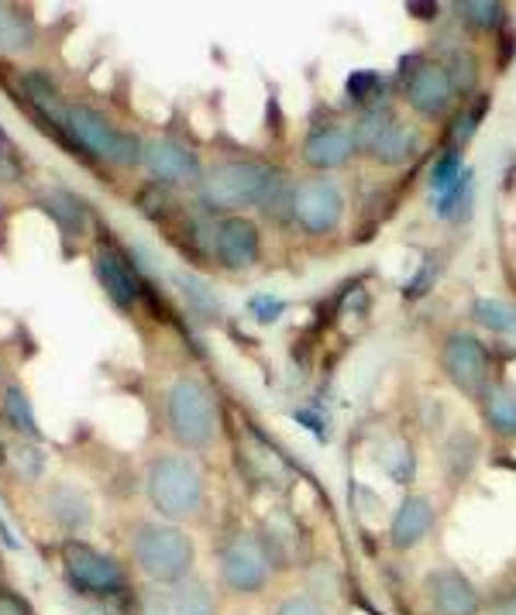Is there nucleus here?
I'll return each mask as SVG.
<instances>
[{
  "mask_svg": "<svg viewBox=\"0 0 516 615\" xmlns=\"http://www.w3.org/2000/svg\"><path fill=\"white\" fill-rule=\"evenodd\" d=\"M468 193H472V173H465L461 182L452 189V193H444V197H441L437 214H441V217H455L458 210H461V203H468Z\"/></svg>",
  "mask_w": 516,
  "mask_h": 615,
  "instance_id": "c756f323",
  "label": "nucleus"
},
{
  "mask_svg": "<svg viewBox=\"0 0 516 615\" xmlns=\"http://www.w3.org/2000/svg\"><path fill=\"white\" fill-rule=\"evenodd\" d=\"M149 499L159 516L194 519L203 509V475L186 454H159L149 464Z\"/></svg>",
  "mask_w": 516,
  "mask_h": 615,
  "instance_id": "f257e3e1",
  "label": "nucleus"
},
{
  "mask_svg": "<svg viewBox=\"0 0 516 615\" xmlns=\"http://www.w3.org/2000/svg\"><path fill=\"white\" fill-rule=\"evenodd\" d=\"M417 152H420V134L413 125L400 121V117H396V121L375 138V145L368 149V155L383 165H407Z\"/></svg>",
  "mask_w": 516,
  "mask_h": 615,
  "instance_id": "f3484780",
  "label": "nucleus"
},
{
  "mask_svg": "<svg viewBox=\"0 0 516 615\" xmlns=\"http://www.w3.org/2000/svg\"><path fill=\"white\" fill-rule=\"evenodd\" d=\"M62 560H66L69 581H73L83 595H117V591H125V575H121V567L114 564V557L86 547V543L69 540L62 547Z\"/></svg>",
  "mask_w": 516,
  "mask_h": 615,
  "instance_id": "1a4fd4ad",
  "label": "nucleus"
},
{
  "mask_svg": "<svg viewBox=\"0 0 516 615\" xmlns=\"http://www.w3.org/2000/svg\"><path fill=\"white\" fill-rule=\"evenodd\" d=\"M290 214L307 234H331L344 217V197L331 179H307L293 189Z\"/></svg>",
  "mask_w": 516,
  "mask_h": 615,
  "instance_id": "6e6552de",
  "label": "nucleus"
},
{
  "mask_svg": "<svg viewBox=\"0 0 516 615\" xmlns=\"http://www.w3.org/2000/svg\"><path fill=\"white\" fill-rule=\"evenodd\" d=\"M482 406H485V419L492 430L503 437H516V389L489 386V392L482 395Z\"/></svg>",
  "mask_w": 516,
  "mask_h": 615,
  "instance_id": "a211bd4d",
  "label": "nucleus"
},
{
  "mask_svg": "<svg viewBox=\"0 0 516 615\" xmlns=\"http://www.w3.org/2000/svg\"><path fill=\"white\" fill-rule=\"evenodd\" d=\"M218 258L227 269H251L258 258V227L248 217H227L218 227Z\"/></svg>",
  "mask_w": 516,
  "mask_h": 615,
  "instance_id": "4468645a",
  "label": "nucleus"
},
{
  "mask_svg": "<svg viewBox=\"0 0 516 615\" xmlns=\"http://www.w3.org/2000/svg\"><path fill=\"white\" fill-rule=\"evenodd\" d=\"M49 512L59 519L62 527H69V530L83 527L86 519H90V509H86V502H83V495H77L73 488H66V485H59V488L52 492Z\"/></svg>",
  "mask_w": 516,
  "mask_h": 615,
  "instance_id": "412c9836",
  "label": "nucleus"
},
{
  "mask_svg": "<svg viewBox=\"0 0 516 615\" xmlns=\"http://www.w3.org/2000/svg\"><path fill=\"white\" fill-rule=\"evenodd\" d=\"M251 310L258 314V320H275V317H279V310H283V303H279V299H266V296H258V299L251 303Z\"/></svg>",
  "mask_w": 516,
  "mask_h": 615,
  "instance_id": "473e14b6",
  "label": "nucleus"
},
{
  "mask_svg": "<svg viewBox=\"0 0 516 615\" xmlns=\"http://www.w3.org/2000/svg\"><path fill=\"white\" fill-rule=\"evenodd\" d=\"M169 615H218V602L210 595V588L200 581L179 584L173 595H166Z\"/></svg>",
  "mask_w": 516,
  "mask_h": 615,
  "instance_id": "6ab92c4d",
  "label": "nucleus"
},
{
  "mask_svg": "<svg viewBox=\"0 0 516 615\" xmlns=\"http://www.w3.org/2000/svg\"><path fill=\"white\" fill-rule=\"evenodd\" d=\"M45 210H49V214H52L69 234H83V227H86V210H83V203H80L73 193H49V197H45Z\"/></svg>",
  "mask_w": 516,
  "mask_h": 615,
  "instance_id": "4be33fe9",
  "label": "nucleus"
},
{
  "mask_svg": "<svg viewBox=\"0 0 516 615\" xmlns=\"http://www.w3.org/2000/svg\"><path fill=\"white\" fill-rule=\"evenodd\" d=\"M134 564L155 584H179L194 567V540L169 523H142L131 540Z\"/></svg>",
  "mask_w": 516,
  "mask_h": 615,
  "instance_id": "f03ea898",
  "label": "nucleus"
},
{
  "mask_svg": "<svg viewBox=\"0 0 516 615\" xmlns=\"http://www.w3.org/2000/svg\"><path fill=\"white\" fill-rule=\"evenodd\" d=\"M275 186L272 169L262 162H224L214 165L200 186V197L210 210H242L251 203H266Z\"/></svg>",
  "mask_w": 516,
  "mask_h": 615,
  "instance_id": "7ed1b4c3",
  "label": "nucleus"
},
{
  "mask_svg": "<svg viewBox=\"0 0 516 615\" xmlns=\"http://www.w3.org/2000/svg\"><path fill=\"white\" fill-rule=\"evenodd\" d=\"M272 575V554L269 543L251 533H238L221 551V581L234 595H255L269 584Z\"/></svg>",
  "mask_w": 516,
  "mask_h": 615,
  "instance_id": "423d86ee",
  "label": "nucleus"
},
{
  "mask_svg": "<svg viewBox=\"0 0 516 615\" xmlns=\"http://www.w3.org/2000/svg\"><path fill=\"white\" fill-rule=\"evenodd\" d=\"M166 413H169V430L183 447L200 451V447L214 443V437H218V402L207 392L203 382H197V378H176L173 389H169Z\"/></svg>",
  "mask_w": 516,
  "mask_h": 615,
  "instance_id": "20e7f679",
  "label": "nucleus"
},
{
  "mask_svg": "<svg viewBox=\"0 0 516 615\" xmlns=\"http://www.w3.org/2000/svg\"><path fill=\"white\" fill-rule=\"evenodd\" d=\"M407 104L424 117H441L455 104V83L448 69L437 62H420L407 80Z\"/></svg>",
  "mask_w": 516,
  "mask_h": 615,
  "instance_id": "9b49d317",
  "label": "nucleus"
},
{
  "mask_svg": "<svg viewBox=\"0 0 516 615\" xmlns=\"http://www.w3.org/2000/svg\"><path fill=\"white\" fill-rule=\"evenodd\" d=\"M275 615H327V608L314 595H307V591H296V595L279 602Z\"/></svg>",
  "mask_w": 516,
  "mask_h": 615,
  "instance_id": "c85d7f7f",
  "label": "nucleus"
},
{
  "mask_svg": "<svg viewBox=\"0 0 516 615\" xmlns=\"http://www.w3.org/2000/svg\"><path fill=\"white\" fill-rule=\"evenodd\" d=\"M489 615H516V588L503 591V595L489 605Z\"/></svg>",
  "mask_w": 516,
  "mask_h": 615,
  "instance_id": "72a5a7b5",
  "label": "nucleus"
},
{
  "mask_svg": "<svg viewBox=\"0 0 516 615\" xmlns=\"http://www.w3.org/2000/svg\"><path fill=\"white\" fill-rule=\"evenodd\" d=\"M142 615H169V602H166V595H159V591H152V595L142 602Z\"/></svg>",
  "mask_w": 516,
  "mask_h": 615,
  "instance_id": "c9c22d12",
  "label": "nucleus"
},
{
  "mask_svg": "<svg viewBox=\"0 0 516 615\" xmlns=\"http://www.w3.org/2000/svg\"><path fill=\"white\" fill-rule=\"evenodd\" d=\"M461 176H465V169H461V158H458V152H448L444 155L434 169H431V189L437 197H444V193H452V189L461 182Z\"/></svg>",
  "mask_w": 516,
  "mask_h": 615,
  "instance_id": "a878e982",
  "label": "nucleus"
},
{
  "mask_svg": "<svg viewBox=\"0 0 516 615\" xmlns=\"http://www.w3.org/2000/svg\"><path fill=\"white\" fill-rule=\"evenodd\" d=\"M476 320L500 334H516V306L500 299H479L476 303Z\"/></svg>",
  "mask_w": 516,
  "mask_h": 615,
  "instance_id": "b1692460",
  "label": "nucleus"
},
{
  "mask_svg": "<svg viewBox=\"0 0 516 615\" xmlns=\"http://www.w3.org/2000/svg\"><path fill=\"white\" fill-rule=\"evenodd\" d=\"M66 131L77 138V145L86 149L110 165H134L142 162L145 145L131 131H117L101 110L93 107H69L66 110Z\"/></svg>",
  "mask_w": 516,
  "mask_h": 615,
  "instance_id": "39448f33",
  "label": "nucleus"
},
{
  "mask_svg": "<svg viewBox=\"0 0 516 615\" xmlns=\"http://www.w3.org/2000/svg\"><path fill=\"white\" fill-rule=\"evenodd\" d=\"M458 14L476 28H492V25H500V21H503V8L489 4V0H465V4H458Z\"/></svg>",
  "mask_w": 516,
  "mask_h": 615,
  "instance_id": "bb28decb",
  "label": "nucleus"
},
{
  "mask_svg": "<svg viewBox=\"0 0 516 615\" xmlns=\"http://www.w3.org/2000/svg\"><path fill=\"white\" fill-rule=\"evenodd\" d=\"M355 134L348 128H320L307 138V145H303V162L310 165V169H338L344 165L351 155H355Z\"/></svg>",
  "mask_w": 516,
  "mask_h": 615,
  "instance_id": "dca6fc26",
  "label": "nucleus"
},
{
  "mask_svg": "<svg viewBox=\"0 0 516 615\" xmlns=\"http://www.w3.org/2000/svg\"><path fill=\"white\" fill-rule=\"evenodd\" d=\"M14 464H17V471L25 468V475H38L42 471V454L38 451H32V447H25V451H17V458H14Z\"/></svg>",
  "mask_w": 516,
  "mask_h": 615,
  "instance_id": "2f4dec72",
  "label": "nucleus"
},
{
  "mask_svg": "<svg viewBox=\"0 0 516 615\" xmlns=\"http://www.w3.org/2000/svg\"><path fill=\"white\" fill-rule=\"evenodd\" d=\"M176 282H179V289H183V296L190 299L200 314H218V299H214V293H210L200 279H194V275H176Z\"/></svg>",
  "mask_w": 516,
  "mask_h": 615,
  "instance_id": "cd10ccee",
  "label": "nucleus"
},
{
  "mask_svg": "<svg viewBox=\"0 0 516 615\" xmlns=\"http://www.w3.org/2000/svg\"><path fill=\"white\" fill-rule=\"evenodd\" d=\"M14 179H17L14 162H8L4 155H0V182H14Z\"/></svg>",
  "mask_w": 516,
  "mask_h": 615,
  "instance_id": "e433bc0d",
  "label": "nucleus"
},
{
  "mask_svg": "<svg viewBox=\"0 0 516 615\" xmlns=\"http://www.w3.org/2000/svg\"><path fill=\"white\" fill-rule=\"evenodd\" d=\"M142 162L149 165V173L159 182H197L200 179V158L173 138L149 141Z\"/></svg>",
  "mask_w": 516,
  "mask_h": 615,
  "instance_id": "f8f14e48",
  "label": "nucleus"
},
{
  "mask_svg": "<svg viewBox=\"0 0 516 615\" xmlns=\"http://www.w3.org/2000/svg\"><path fill=\"white\" fill-rule=\"evenodd\" d=\"M0 615H32L28 605L21 602L17 595H8V591H0Z\"/></svg>",
  "mask_w": 516,
  "mask_h": 615,
  "instance_id": "f704fd0d",
  "label": "nucleus"
},
{
  "mask_svg": "<svg viewBox=\"0 0 516 615\" xmlns=\"http://www.w3.org/2000/svg\"><path fill=\"white\" fill-rule=\"evenodd\" d=\"M396 121V114L389 110V107H368L362 117H359V125L351 128V134H355V149H362V152H368L372 145H375V138H379L389 125Z\"/></svg>",
  "mask_w": 516,
  "mask_h": 615,
  "instance_id": "5701e85b",
  "label": "nucleus"
},
{
  "mask_svg": "<svg viewBox=\"0 0 516 615\" xmlns=\"http://www.w3.org/2000/svg\"><path fill=\"white\" fill-rule=\"evenodd\" d=\"M434 527V506L427 495H407L392 516V527H389V540L396 551H410L417 547L420 540H424Z\"/></svg>",
  "mask_w": 516,
  "mask_h": 615,
  "instance_id": "2eb2a0df",
  "label": "nucleus"
},
{
  "mask_svg": "<svg viewBox=\"0 0 516 615\" xmlns=\"http://www.w3.org/2000/svg\"><path fill=\"white\" fill-rule=\"evenodd\" d=\"M4 416L14 430L28 434V437H38V423H35V413H32V402L21 389H8L4 395Z\"/></svg>",
  "mask_w": 516,
  "mask_h": 615,
  "instance_id": "393cba45",
  "label": "nucleus"
},
{
  "mask_svg": "<svg viewBox=\"0 0 516 615\" xmlns=\"http://www.w3.org/2000/svg\"><path fill=\"white\" fill-rule=\"evenodd\" d=\"M93 262H97V279H101L104 293L114 299V306L131 310L134 299L142 296V279H138L134 265L117 248H101L93 255Z\"/></svg>",
  "mask_w": 516,
  "mask_h": 615,
  "instance_id": "ddd939ff",
  "label": "nucleus"
},
{
  "mask_svg": "<svg viewBox=\"0 0 516 615\" xmlns=\"http://www.w3.org/2000/svg\"><path fill=\"white\" fill-rule=\"evenodd\" d=\"M35 45L32 17L0 8V52H28Z\"/></svg>",
  "mask_w": 516,
  "mask_h": 615,
  "instance_id": "aec40b11",
  "label": "nucleus"
},
{
  "mask_svg": "<svg viewBox=\"0 0 516 615\" xmlns=\"http://www.w3.org/2000/svg\"><path fill=\"white\" fill-rule=\"evenodd\" d=\"M441 368L468 399H482L489 392V354L479 338L461 334V330L452 334L441 347Z\"/></svg>",
  "mask_w": 516,
  "mask_h": 615,
  "instance_id": "0eeeda50",
  "label": "nucleus"
},
{
  "mask_svg": "<svg viewBox=\"0 0 516 615\" xmlns=\"http://www.w3.org/2000/svg\"><path fill=\"white\" fill-rule=\"evenodd\" d=\"M424 595L434 615H479L482 595L458 567H437L424 578Z\"/></svg>",
  "mask_w": 516,
  "mask_h": 615,
  "instance_id": "9d476101",
  "label": "nucleus"
},
{
  "mask_svg": "<svg viewBox=\"0 0 516 615\" xmlns=\"http://www.w3.org/2000/svg\"><path fill=\"white\" fill-rule=\"evenodd\" d=\"M379 90H383V80L375 76V73H355V76L348 80V93L355 100H362V104L372 100V97H379Z\"/></svg>",
  "mask_w": 516,
  "mask_h": 615,
  "instance_id": "7c9ffc66",
  "label": "nucleus"
}]
</instances>
